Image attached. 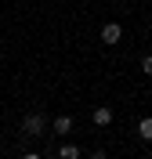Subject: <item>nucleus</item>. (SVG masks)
Here are the masks:
<instances>
[{
    "instance_id": "f257e3e1",
    "label": "nucleus",
    "mask_w": 152,
    "mask_h": 159,
    "mask_svg": "<svg viewBox=\"0 0 152 159\" xmlns=\"http://www.w3.org/2000/svg\"><path fill=\"white\" fill-rule=\"evenodd\" d=\"M22 134H29V138H44L47 134V119L40 112H29V116L22 119Z\"/></svg>"
},
{
    "instance_id": "f03ea898",
    "label": "nucleus",
    "mask_w": 152,
    "mask_h": 159,
    "mask_svg": "<svg viewBox=\"0 0 152 159\" xmlns=\"http://www.w3.org/2000/svg\"><path fill=\"white\" fill-rule=\"evenodd\" d=\"M120 40H123V25L120 22H105V25H101V43H105V47H116Z\"/></svg>"
},
{
    "instance_id": "7ed1b4c3",
    "label": "nucleus",
    "mask_w": 152,
    "mask_h": 159,
    "mask_svg": "<svg viewBox=\"0 0 152 159\" xmlns=\"http://www.w3.org/2000/svg\"><path fill=\"white\" fill-rule=\"evenodd\" d=\"M51 127H54V134H62V138H65V134H72L76 119H72V116H58V119H51Z\"/></svg>"
},
{
    "instance_id": "20e7f679",
    "label": "nucleus",
    "mask_w": 152,
    "mask_h": 159,
    "mask_svg": "<svg viewBox=\"0 0 152 159\" xmlns=\"http://www.w3.org/2000/svg\"><path fill=\"white\" fill-rule=\"evenodd\" d=\"M91 119H94V127H109L112 123V109L109 105H98V109L91 112Z\"/></svg>"
},
{
    "instance_id": "39448f33",
    "label": "nucleus",
    "mask_w": 152,
    "mask_h": 159,
    "mask_svg": "<svg viewBox=\"0 0 152 159\" xmlns=\"http://www.w3.org/2000/svg\"><path fill=\"white\" fill-rule=\"evenodd\" d=\"M138 134H141V141H152V116L138 119Z\"/></svg>"
},
{
    "instance_id": "423d86ee",
    "label": "nucleus",
    "mask_w": 152,
    "mask_h": 159,
    "mask_svg": "<svg viewBox=\"0 0 152 159\" xmlns=\"http://www.w3.org/2000/svg\"><path fill=\"white\" fill-rule=\"evenodd\" d=\"M58 159H80V148H76V145H62V148H58Z\"/></svg>"
},
{
    "instance_id": "0eeeda50",
    "label": "nucleus",
    "mask_w": 152,
    "mask_h": 159,
    "mask_svg": "<svg viewBox=\"0 0 152 159\" xmlns=\"http://www.w3.org/2000/svg\"><path fill=\"white\" fill-rule=\"evenodd\" d=\"M141 72H145V76H152V54H145V58H141Z\"/></svg>"
},
{
    "instance_id": "6e6552de",
    "label": "nucleus",
    "mask_w": 152,
    "mask_h": 159,
    "mask_svg": "<svg viewBox=\"0 0 152 159\" xmlns=\"http://www.w3.org/2000/svg\"><path fill=\"white\" fill-rule=\"evenodd\" d=\"M22 159H40V156H36V152H25V156H22Z\"/></svg>"
},
{
    "instance_id": "1a4fd4ad",
    "label": "nucleus",
    "mask_w": 152,
    "mask_h": 159,
    "mask_svg": "<svg viewBox=\"0 0 152 159\" xmlns=\"http://www.w3.org/2000/svg\"><path fill=\"white\" fill-rule=\"evenodd\" d=\"M149 36H152V33H149Z\"/></svg>"
}]
</instances>
